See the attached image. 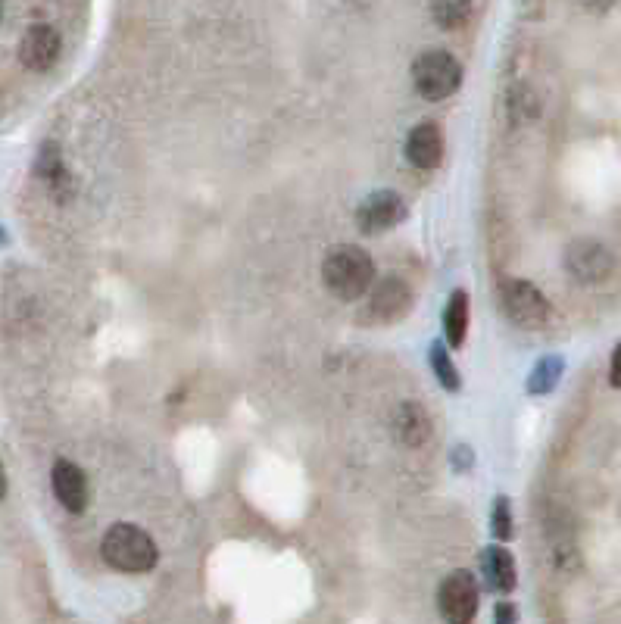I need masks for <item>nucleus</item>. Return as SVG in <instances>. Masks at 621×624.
Returning <instances> with one entry per match:
<instances>
[{
  "label": "nucleus",
  "mask_w": 621,
  "mask_h": 624,
  "mask_svg": "<svg viewBox=\"0 0 621 624\" xmlns=\"http://www.w3.org/2000/svg\"><path fill=\"white\" fill-rule=\"evenodd\" d=\"M60 57V35L50 25H32L19 41V60L32 72H47Z\"/></svg>",
  "instance_id": "obj_10"
},
{
  "label": "nucleus",
  "mask_w": 621,
  "mask_h": 624,
  "mask_svg": "<svg viewBox=\"0 0 621 624\" xmlns=\"http://www.w3.org/2000/svg\"><path fill=\"white\" fill-rule=\"evenodd\" d=\"M397 434L406 447H422L425 440L431 437V419H428V412L419 406V403H403L397 409Z\"/></svg>",
  "instance_id": "obj_13"
},
{
  "label": "nucleus",
  "mask_w": 621,
  "mask_h": 624,
  "mask_svg": "<svg viewBox=\"0 0 621 624\" xmlns=\"http://www.w3.org/2000/svg\"><path fill=\"white\" fill-rule=\"evenodd\" d=\"M412 85L425 100H447L462 85V66L447 50H425L412 63Z\"/></svg>",
  "instance_id": "obj_3"
},
{
  "label": "nucleus",
  "mask_w": 621,
  "mask_h": 624,
  "mask_svg": "<svg viewBox=\"0 0 621 624\" xmlns=\"http://www.w3.org/2000/svg\"><path fill=\"white\" fill-rule=\"evenodd\" d=\"M431 369H434V375H437V381H441L447 390H456L462 387V381H459V369L453 366V359H450V353L441 347V344H434L431 347Z\"/></svg>",
  "instance_id": "obj_16"
},
{
  "label": "nucleus",
  "mask_w": 621,
  "mask_h": 624,
  "mask_svg": "<svg viewBox=\"0 0 621 624\" xmlns=\"http://www.w3.org/2000/svg\"><path fill=\"white\" fill-rule=\"evenodd\" d=\"M609 378H612V384L615 387H621V344L615 347V353H612V369H609Z\"/></svg>",
  "instance_id": "obj_19"
},
{
  "label": "nucleus",
  "mask_w": 621,
  "mask_h": 624,
  "mask_svg": "<svg viewBox=\"0 0 621 624\" xmlns=\"http://www.w3.org/2000/svg\"><path fill=\"white\" fill-rule=\"evenodd\" d=\"M469 294L465 291H453L450 303H447V312H444V334H447V344L453 350H459L465 344V334H469Z\"/></svg>",
  "instance_id": "obj_14"
},
{
  "label": "nucleus",
  "mask_w": 621,
  "mask_h": 624,
  "mask_svg": "<svg viewBox=\"0 0 621 624\" xmlns=\"http://www.w3.org/2000/svg\"><path fill=\"white\" fill-rule=\"evenodd\" d=\"M7 497V472H4V465H0V500Z\"/></svg>",
  "instance_id": "obj_21"
},
{
  "label": "nucleus",
  "mask_w": 621,
  "mask_h": 624,
  "mask_svg": "<svg viewBox=\"0 0 621 624\" xmlns=\"http://www.w3.org/2000/svg\"><path fill=\"white\" fill-rule=\"evenodd\" d=\"M437 609L453 624H469L478 615V581L472 571H450L441 590H437Z\"/></svg>",
  "instance_id": "obj_5"
},
{
  "label": "nucleus",
  "mask_w": 621,
  "mask_h": 624,
  "mask_svg": "<svg viewBox=\"0 0 621 624\" xmlns=\"http://www.w3.org/2000/svg\"><path fill=\"white\" fill-rule=\"evenodd\" d=\"M490 528L500 540H509L515 534V522H512V509H509V500L506 497H497V506H494V515H490Z\"/></svg>",
  "instance_id": "obj_18"
},
{
  "label": "nucleus",
  "mask_w": 621,
  "mask_h": 624,
  "mask_svg": "<svg viewBox=\"0 0 621 624\" xmlns=\"http://www.w3.org/2000/svg\"><path fill=\"white\" fill-rule=\"evenodd\" d=\"M434 19L444 25V29H459V25L465 22V16H469V7H465V0H434Z\"/></svg>",
  "instance_id": "obj_17"
},
{
  "label": "nucleus",
  "mask_w": 621,
  "mask_h": 624,
  "mask_svg": "<svg viewBox=\"0 0 621 624\" xmlns=\"http://www.w3.org/2000/svg\"><path fill=\"white\" fill-rule=\"evenodd\" d=\"M406 219V203L397 191H375L359 203L356 222L366 234H381Z\"/></svg>",
  "instance_id": "obj_7"
},
{
  "label": "nucleus",
  "mask_w": 621,
  "mask_h": 624,
  "mask_svg": "<svg viewBox=\"0 0 621 624\" xmlns=\"http://www.w3.org/2000/svg\"><path fill=\"white\" fill-rule=\"evenodd\" d=\"M500 306L506 312V319L512 325L525 328V331L543 328V325L550 322V303H547V297H543L531 281H522V278L503 284Z\"/></svg>",
  "instance_id": "obj_4"
},
{
  "label": "nucleus",
  "mask_w": 621,
  "mask_h": 624,
  "mask_svg": "<svg viewBox=\"0 0 621 624\" xmlns=\"http://www.w3.org/2000/svg\"><path fill=\"white\" fill-rule=\"evenodd\" d=\"M409 309H412V291L406 288V281L384 278L378 288L372 291L369 319L378 322V325H394V322H400L406 316Z\"/></svg>",
  "instance_id": "obj_8"
},
{
  "label": "nucleus",
  "mask_w": 621,
  "mask_h": 624,
  "mask_svg": "<svg viewBox=\"0 0 621 624\" xmlns=\"http://www.w3.org/2000/svg\"><path fill=\"white\" fill-rule=\"evenodd\" d=\"M322 281L338 300H359V297H366L375 284V263H372V256L356 244L331 247L322 263Z\"/></svg>",
  "instance_id": "obj_1"
},
{
  "label": "nucleus",
  "mask_w": 621,
  "mask_h": 624,
  "mask_svg": "<svg viewBox=\"0 0 621 624\" xmlns=\"http://www.w3.org/2000/svg\"><path fill=\"white\" fill-rule=\"evenodd\" d=\"M481 571L487 578V587L494 593H509L515 590V559L506 546H487L481 553Z\"/></svg>",
  "instance_id": "obj_12"
},
{
  "label": "nucleus",
  "mask_w": 621,
  "mask_h": 624,
  "mask_svg": "<svg viewBox=\"0 0 621 624\" xmlns=\"http://www.w3.org/2000/svg\"><path fill=\"white\" fill-rule=\"evenodd\" d=\"M565 269L572 272L581 284H597L612 275L615 259L600 241H575L565 253Z\"/></svg>",
  "instance_id": "obj_6"
},
{
  "label": "nucleus",
  "mask_w": 621,
  "mask_h": 624,
  "mask_svg": "<svg viewBox=\"0 0 621 624\" xmlns=\"http://www.w3.org/2000/svg\"><path fill=\"white\" fill-rule=\"evenodd\" d=\"M515 618H519V612H515L512 606H500L497 609V621H515Z\"/></svg>",
  "instance_id": "obj_20"
},
{
  "label": "nucleus",
  "mask_w": 621,
  "mask_h": 624,
  "mask_svg": "<svg viewBox=\"0 0 621 624\" xmlns=\"http://www.w3.org/2000/svg\"><path fill=\"white\" fill-rule=\"evenodd\" d=\"M562 375V359L559 356H547L537 362V369L531 372V381H528V390L531 394H550V390L556 387Z\"/></svg>",
  "instance_id": "obj_15"
},
{
  "label": "nucleus",
  "mask_w": 621,
  "mask_h": 624,
  "mask_svg": "<svg viewBox=\"0 0 621 624\" xmlns=\"http://www.w3.org/2000/svg\"><path fill=\"white\" fill-rule=\"evenodd\" d=\"M50 487H54V497L63 503L66 512H85L88 506V475L79 465L69 459H57L54 472H50Z\"/></svg>",
  "instance_id": "obj_9"
},
{
  "label": "nucleus",
  "mask_w": 621,
  "mask_h": 624,
  "mask_svg": "<svg viewBox=\"0 0 621 624\" xmlns=\"http://www.w3.org/2000/svg\"><path fill=\"white\" fill-rule=\"evenodd\" d=\"M0 19H4V4H0Z\"/></svg>",
  "instance_id": "obj_22"
},
{
  "label": "nucleus",
  "mask_w": 621,
  "mask_h": 624,
  "mask_svg": "<svg viewBox=\"0 0 621 624\" xmlns=\"http://www.w3.org/2000/svg\"><path fill=\"white\" fill-rule=\"evenodd\" d=\"M100 556L110 568L125 571V575H144L160 559V550L147 531L128 522H116L100 540Z\"/></svg>",
  "instance_id": "obj_2"
},
{
  "label": "nucleus",
  "mask_w": 621,
  "mask_h": 624,
  "mask_svg": "<svg viewBox=\"0 0 621 624\" xmlns=\"http://www.w3.org/2000/svg\"><path fill=\"white\" fill-rule=\"evenodd\" d=\"M444 132L437 122H419L406 138V160L416 169H437L444 163Z\"/></svg>",
  "instance_id": "obj_11"
}]
</instances>
